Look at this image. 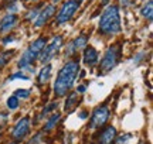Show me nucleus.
I'll list each match as a JSON object with an SVG mask.
<instances>
[{"label":"nucleus","instance_id":"f257e3e1","mask_svg":"<svg viewBox=\"0 0 153 144\" xmlns=\"http://www.w3.org/2000/svg\"><path fill=\"white\" fill-rule=\"evenodd\" d=\"M78 72H79L78 61H70L62 67L54 83V93L57 96H64L72 88V85L78 76Z\"/></svg>","mask_w":153,"mask_h":144},{"label":"nucleus","instance_id":"f03ea898","mask_svg":"<svg viewBox=\"0 0 153 144\" xmlns=\"http://www.w3.org/2000/svg\"><path fill=\"white\" fill-rule=\"evenodd\" d=\"M120 31V16L118 6H108L99 18V33L105 35Z\"/></svg>","mask_w":153,"mask_h":144},{"label":"nucleus","instance_id":"7ed1b4c3","mask_svg":"<svg viewBox=\"0 0 153 144\" xmlns=\"http://www.w3.org/2000/svg\"><path fill=\"white\" fill-rule=\"evenodd\" d=\"M47 45V40L45 38H37L36 41H33L30 47L27 48V51L23 54L22 60L19 61V67L22 68V69H26L28 68V71H31L30 68L33 65V62L36 58H38L40 55V52L44 50V47Z\"/></svg>","mask_w":153,"mask_h":144},{"label":"nucleus","instance_id":"20e7f679","mask_svg":"<svg viewBox=\"0 0 153 144\" xmlns=\"http://www.w3.org/2000/svg\"><path fill=\"white\" fill-rule=\"evenodd\" d=\"M120 58V47L119 45H114V47H109L108 50L105 51L104 58L101 60V64H99V69L102 72H108L111 71L112 68L119 62Z\"/></svg>","mask_w":153,"mask_h":144},{"label":"nucleus","instance_id":"39448f33","mask_svg":"<svg viewBox=\"0 0 153 144\" xmlns=\"http://www.w3.org/2000/svg\"><path fill=\"white\" fill-rule=\"evenodd\" d=\"M61 47H62V37H61V35H55L54 38L51 40V43H50L48 45H45L44 50L40 52V55H38L40 62L45 64V62L51 61V60L58 54V51L61 50Z\"/></svg>","mask_w":153,"mask_h":144},{"label":"nucleus","instance_id":"423d86ee","mask_svg":"<svg viewBox=\"0 0 153 144\" xmlns=\"http://www.w3.org/2000/svg\"><path fill=\"white\" fill-rule=\"evenodd\" d=\"M78 6H79V3H76L75 0L65 1L64 6L61 7L58 16H57V23H58V24H64V23L70 21V20H71V17L74 16V14H75V11L78 10Z\"/></svg>","mask_w":153,"mask_h":144},{"label":"nucleus","instance_id":"0eeeda50","mask_svg":"<svg viewBox=\"0 0 153 144\" xmlns=\"http://www.w3.org/2000/svg\"><path fill=\"white\" fill-rule=\"evenodd\" d=\"M109 119V109L106 106H99L94 110L92 116H91V124L89 127L91 129H97V127H101L104 126L105 123L108 122Z\"/></svg>","mask_w":153,"mask_h":144},{"label":"nucleus","instance_id":"6e6552de","mask_svg":"<svg viewBox=\"0 0 153 144\" xmlns=\"http://www.w3.org/2000/svg\"><path fill=\"white\" fill-rule=\"evenodd\" d=\"M28 132H30V117L26 116L23 117L22 120H19L17 124L14 126V129H13V137L16 140H22L27 136Z\"/></svg>","mask_w":153,"mask_h":144},{"label":"nucleus","instance_id":"1a4fd4ad","mask_svg":"<svg viewBox=\"0 0 153 144\" xmlns=\"http://www.w3.org/2000/svg\"><path fill=\"white\" fill-rule=\"evenodd\" d=\"M87 43H88L87 35H78L75 40H72L71 43L67 45L65 55H72V54H75L76 51H79V50H82L84 47H87Z\"/></svg>","mask_w":153,"mask_h":144},{"label":"nucleus","instance_id":"9d476101","mask_svg":"<svg viewBox=\"0 0 153 144\" xmlns=\"http://www.w3.org/2000/svg\"><path fill=\"white\" fill-rule=\"evenodd\" d=\"M54 13H55V7L54 6H45L43 10L38 13V16L36 17V21H34V26L36 27H41V26H44L45 23L48 21L51 17L54 16Z\"/></svg>","mask_w":153,"mask_h":144},{"label":"nucleus","instance_id":"9b49d317","mask_svg":"<svg viewBox=\"0 0 153 144\" xmlns=\"http://www.w3.org/2000/svg\"><path fill=\"white\" fill-rule=\"evenodd\" d=\"M116 139V129L114 126H108L99 134V144H112Z\"/></svg>","mask_w":153,"mask_h":144},{"label":"nucleus","instance_id":"f8f14e48","mask_svg":"<svg viewBox=\"0 0 153 144\" xmlns=\"http://www.w3.org/2000/svg\"><path fill=\"white\" fill-rule=\"evenodd\" d=\"M19 21V17L14 14V13H10V14H6L3 17V20L0 23V31H10L11 28L14 27Z\"/></svg>","mask_w":153,"mask_h":144},{"label":"nucleus","instance_id":"ddd939ff","mask_svg":"<svg viewBox=\"0 0 153 144\" xmlns=\"http://www.w3.org/2000/svg\"><path fill=\"white\" fill-rule=\"evenodd\" d=\"M98 51L95 50L94 47H87L84 51V62L87 64L88 67H94L98 62Z\"/></svg>","mask_w":153,"mask_h":144},{"label":"nucleus","instance_id":"4468645a","mask_svg":"<svg viewBox=\"0 0 153 144\" xmlns=\"http://www.w3.org/2000/svg\"><path fill=\"white\" fill-rule=\"evenodd\" d=\"M78 93L76 92H72L68 98H67V100H65V106H64V109H65L67 112H71L74 107H75L76 105H78Z\"/></svg>","mask_w":153,"mask_h":144},{"label":"nucleus","instance_id":"2eb2a0df","mask_svg":"<svg viewBox=\"0 0 153 144\" xmlns=\"http://www.w3.org/2000/svg\"><path fill=\"white\" fill-rule=\"evenodd\" d=\"M51 69H53V67L48 64V65H45V67L40 71V73H38V83H40V85L45 83L50 79V76H51Z\"/></svg>","mask_w":153,"mask_h":144},{"label":"nucleus","instance_id":"dca6fc26","mask_svg":"<svg viewBox=\"0 0 153 144\" xmlns=\"http://www.w3.org/2000/svg\"><path fill=\"white\" fill-rule=\"evenodd\" d=\"M13 55H14V51H3V52H0V71L4 68V65L10 61Z\"/></svg>","mask_w":153,"mask_h":144},{"label":"nucleus","instance_id":"f3484780","mask_svg":"<svg viewBox=\"0 0 153 144\" xmlns=\"http://www.w3.org/2000/svg\"><path fill=\"white\" fill-rule=\"evenodd\" d=\"M60 119H61V115H58V113H54V115H53V116L48 119V122L45 123V127H44V130H45V132H50L51 129H54L55 124L60 122Z\"/></svg>","mask_w":153,"mask_h":144},{"label":"nucleus","instance_id":"a211bd4d","mask_svg":"<svg viewBox=\"0 0 153 144\" xmlns=\"http://www.w3.org/2000/svg\"><path fill=\"white\" fill-rule=\"evenodd\" d=\"M140 13H142V16H143V17H146V18H148L149 21L152 20V13H153V3H152V0H149L148 4L143 7Z\"/></svg>","mask_w":153,"mask_h":144},{"label":"nucleus","instance_id":"6ab92c4d","mask_svg":"<svg viewBox=\"0 0 153 144\" xmlns=\"http://www.w3.org/2000/svg\"><path fill=\"white\" fill-rule=\"evenodd\" d=\"M7 107H9L10 110L17 109V107H19V98H16V96L9 98V99H7Z\"/></svg>","mask_w":153,"mask_h":144},{"label":"nucleus","instance_id":"aec40b11","mask_svg":"<svg viewBox=\"0 0 153 144\" xmlns=\"http://www.w3.org/2000/svg\"><path fill=\"white\" fill-rule=\"evenodd\" d=\"M14 96L16 98H22V99H27L30 96V90H27V89H17Z\"/></svg>","mask_w":153,"mask_h":144},{"label":"nucleus","instance_id":"412c9836","mask_svg":"<svg viewBox=\"0 0 153 144\" xmlns=\"http://www.w3.org/2000/svg\"><path fill=\"white\" fill-rule=\"evenodd\" d=\"M13 79H24V81H28V76L24 75L23 72H17V73H14V75H11L9 78V81H13Z\"/></svg>","mask_w":153,"mask_h":144},{"label":"nucleus","instance_id":"4be33fe9","mask_svg":"<svg viewBox=\"0 0 153 144\" xmlns=\"http://www.w3.org/2000/svg\"><path fill=\"white\" fill-rule=\"evenodd\" d=\"M57 106H58V103L57 102H54V103H51V105H48L45 109L43 110V113H41V116H45L48 112H51V110H54V109H57Z\"/></svg>","mask_w":153,"mask_h":144},{"label":"nucleus","instance_id":"5701e85b","mask_svg":"<svg viewBox=\"0 0 153 144\" xmlns=\"http://www.w3.org/2000/svg\"><path fill=\"white\" fill-rule=\"evenodd\" d=\"M7 123V115L6 113H0V129L4 127Z\"/></svg>","mask_w":153,"mask_h":144},{"label":"nucleus","instance_id":"b1692460","mask_svg":"<svg viewBox=\"0 0 153 144\" xmlns=\"http://www.w3.org/2000/svg\"><path fill=\"white\" fill-rule=\"evenodd\" d=\"M129 139H131V134H125V136H122V137H120L118 141H119V144H125Z\"/></svg>","mask_w":153,"mask_h":144},{"label":"nucleus","instance_id":"393cba45","mask_svg":"<svg viewBox=\"0 0 153 144\" xmlns=\"http://www.w3.org/2000/svg\"><path fill=\"white\" fill-rule=\"evenodd\" d=\"M37 16H38L37 10H31V11H30V14L27 16V18H28V20H33L34 17H37Z\"/></svg>","mask_w":153,"mask_h":144},{"label":"nucleus","instance_id":"a878e982","mask_svg":"<svg viewBox=\"0 0 153 144\" xmlns=\"http://www.w3.org/2000/svg\"><path fill=\"white\" fill-rule=\"evenodd\" d=\"M78 93H84L85 92V86L84 85H81V86H78V90H76Z\"/></svg>","mask_w":153,"mask_h":144},{"label":"nucleus","instance_id":"bb28decb","mask_svg":"<svg viewBox=\"0 0 153 144\" xmlns=\"http://www.w3.org/2000/svg\"><path fill=\"white\" fill-rule=\"evenodd\" d=\"M120 3H122L123 6H129V4H131V1H129V0H120Z\"/></svg>","mask_w":153,"mask_h":144},{"label":"nucleus","instance_id":"cd10ccee","mask_svg":"<svg viewBox=\"0 0 153 144\" xmlns=\"http://www.w3.org/2000/svg\"><path fill=\"white\" fill-rule=\"evenodd\" d=\"M79 117H81V119H85V117H87V112H82L81 115H79Z\"/></svg>","mask_w":153,"mask_h":144},{"label":"nucleus","instance_id":"c85d7f7f","mask_svg":"<svg viewBox=\"0 0 153 144\" xmlns=\"http://www.w3.org/2000/svg\"><path fill=\"white\" fill-rule=\"evenodd\" d=\"M109 1H111V0H102V4H108V3H109Z\"/></svg>","mask_w":153,"mask_h":144},{"label":"nucleus","instance_id":"c756f323","mask_svg":"<svg viewBox=\"0 0 153 144\" xmlns=\"http://www.w3.org/2000/svg\"><path fill=\"white\" fill-rule=\"evenodd\" d=\"M75 1H76V3H79V1H81V0H75Z\"/></svg>","mask_w":153,"mask_h":144},{"label":"nucleus","instance_id":"7c9ffc66","mask_svg":"<svg viewBox=\"0 0 153 144\" xmlns=\"http://www.w3.org/2000/svg\"><path fill=\"white\" fill-rule=\"evenodd\" d=\"M26 1H31V0H26ZM33 1H36V0H33Z\"/></svg>","mask_w":153,"mask_h":144},{"label":"nucleus","instance_id":"2f4dec72","mask_svg":"<svg viewBox=\"0 0 153 144\" xmlns=\"http://www.w3.org/2000/svg\"><path fill=\"white\" fill-rule=\"evenodd\" d=\"M10 144H16V143H10Z\"/></svg>","mask_w":153,"mask_h":144}]
</instances>
